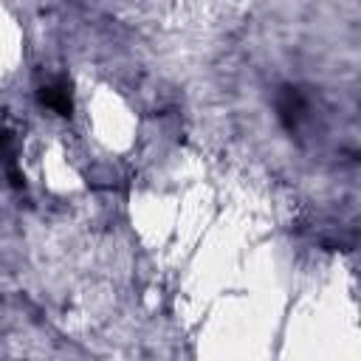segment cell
Masks as SVG:
<instances>
[{"instance_id":"obj_2","label":"cell","mask_w":361,"mask_h":361,"mask_svg":"<svg viewBox=\"0 0 361 361\" xmlns=\"http://www.w3.org/2000/svg\"><path fill=\"white\" fill-rule=\"evenodd\" d=\"M39 96H42V102H45L51 110H56V113H62V116L71 113V96H68V85H65V82H54V85L42 87Z\"/></svg>"},{"instance_id":"obj_1","label":"cell","mask_w":361,"mask_h":361,"mask_svg":"<svg viewBox=\"0 0 361 361\" xmlns=\"http://www.w3.org/2000/svg\"><path fill=\"white\" fill-rule=\"evenodd\" d=\"M276 107H279L282 121H285L290 130L299 124V118H302V113H305V102H302V96H299L296 90H290V87H285V90L279 93Z\"/></svg>"}]
</instances>
